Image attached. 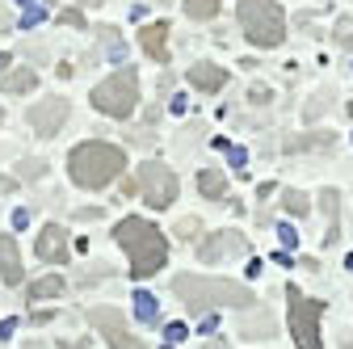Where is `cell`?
Masks as SVG:
<instances>
[{"instance_id":"cell-1","label":"cell","mask_w":353,"mask_h":349,"mask_svg":"<svg viewBox=\"0 0 353 349\" xmlns=\"http://www.w3.org/2000/svg\"><path fill=\"white\" fill-rule=\"evenodd\" d=\"M172 290L185 308L198 316V312H214V308H252V290L240 286V282H219V278H202V274H176L172 278Z\"/></svg>"},{"instance_id":"cell-2","label":"cell","mask_w":353,"mask_h":349,"mask_svg":"<svg viewBox=\"0 0 353 349\" xmlns=\"http://www.w3.org/2000/svg\"><path fill=\"white\" fill-rule=\"evenodd\" d=\"M114 240L130 257V278H152L156 270H164L168 244H164V232L156 223H148V219H122L114 228Z\"/></svg>"},{"instance_id":"cell-3","label":"cell","mask_w":353,"mask_h":349,"mask_svg":"<svg viewBox=\"0 0 353 349\" xmlns=\"http://www.w3.org/2000/svg\"><path fill=\"white\" fill-rule=\"evenodd\" d=\"M68 168H72V181H76V186H84V190H101V186H110L118 172L126 168V156H122V148H114V143L88 139V143L72 148Z\"/></svg>"},{"instance_id":"cell-4","label":"cell","mask_w":353,"mask_h":349,"mask_svg":"<svg viewBox=\"0 0 353 349\" xmlns=\"http://www.w3.org/2000/svg\"><path fill=\"white\" fill-rule=\"evenodd\" d=\"M240 30L252 47L261 51H274L282 47L286 38V17H282V5L278 0H240Z\"/></svg>"},{"instance_id":"cell-5","label":"cell","mask_w":353,"mask_h":349,"mask_svg":"<svg viewBox=\"0 0 353 349\" xmlns=\"http://www.w3.org/2000/svg\"><path fill=\"white\" fill-rule=\"evenodd\" d=\"M135 101H139V80L135 72H114L110 80H101L93 89V106L110 118H130L135 114Z\"/></svg>"},{"instance_id":"cell-6","label":"cell","mask_w":353,"mask_h":349,"mask_svg":"<svg viewBox=\"0 0 353 349\" xmlns=\"http://www.w3.org/2000/svg\"><path fill=\"white\" fill-rule=\"evenodd\" d=\"M320 316H324V303L303 299L290 286V337L299 341V349H324L320 345Z\"/></svg>"},{"instance_id":"cell-7","label":"cell","mask_w":353,"mask_h":349,"mask_svg":"<svg viewBox=\"0 0 353 349\" xmlns=\"http://www.w3.org/2000/svg\"><path fill=\"white\" fill-rule=\"evenodd\" d=\"M139 194L156 210H164L168 202H176V177H172V168H164L160 160H148L139 168Z\"/></svg>"},{"instance_id":"cell-8","label":"cell","mask_w":353,"mask_h":349,"mask_svg":"<svg viewBox=\"0 0 353 349\" xmlns=\"http://www.w3.org/2000/svg\"><path fill=\"white\" fill-rule=\"evenodd\" d=\"M88 320H93V328L110 341V349H143L139 337H130V328H126V320H122L118 308H93Z\"/></svg>"},{"instance_id":"cell-9","label":"cell","mask_w":353,"mask_h":349,"mask_svg":"<svg viewBox=\"0 0 353 349\" xmlns=\"http://www.w3.org/2000/svg\"><path fill=\"white\" fill-rule=\"evenodd\" d=\"M240 252H248V240L240 232H214L198 244V257L206 266H214V261H223V257H240Z\"/></svg>"},{"instance_id":"cell-10","label":"cell","mask_w":353,"mask_h":349,"mask_svg":"<svg viewBox=\"0 0 353 349\" xmlns=\"http://www.w3.org/2000/svg\"><path fill=\"white\" fill-rule=\"evenodd\" d=\"M63 122H68V101L63 97H51V101L30 106V126L38 130V135H55Z\"/></svg>"},{"instance_id":"cell-11","label":"cell","mask_w":353,"mask_h":349,"mask_svg":"<svg viewBox=\"0 0 353 349\" xmlns=\"http://www.w3.org/2000/svg\"><path fill=\"white\" fill-rule=\"evenodd\" d=\"M34 252L47 261V266H63L68 252H72L68 240H63V228L59 223H47V228H42V236H38V244H34Z\"/></svg>"},{"instance_id":"cell-12","label":"cell","mask_w":353,"mask_h":349,"mask_svg":"<svg viewBox=\"0 0 353 349\" xmlns=\"http://www.w3.org/2000/svg\"><path fill=\"white\" fill-rule=\"evenodd\" d=\"M190 84L198 93H219L228 84V68H214V63H198V68H190Z\"/></svg>"},{"instance_id":"cell-13","label":"cell","mask_w":353,"mask_h":349,"mask_svg":"<svg viewBox=\"0 0 353 349\" xmlns=\"http://www.w3.org/2000/svg\"><path fill=\"white\" fill-rule=\"evenodd\" d=\"M139 42H143L148 59H156V63H168V26H164V21H156V26H143Z\"/></svg>"},{"instance_id":"cell-14","label":"cell","mask_w":353,"mask_h":349,"mask_svg":"<svg viewBox=\"0 0 353 349\" xmlns=\"http://www.w3.org/2000/svg\"><path fill=\"white\" fill-rule=\"evenodd\" d=\"M0 278H5L9 286L21 282V252H17L13 236H0Z\"/></svg>"},{"instance_id":"cell-15","label":"cell","mask_w":353,"mask_h":349,"mask_svg":"<svg viewBox=\"0 0 353 349\" xmlns=\"http://www.w3.org/2000/svg\"><path fill=\"white\" fill-rule=\"evenodd\" d=\"M198 190L206 194V198H223L228 194V181H223V172H219V168H198Z\"/></svg>"},{"instance_id":"cell-16","label":"cell","mask_w":353,"mask_h":349,"mask_svg":"<svg viewBox=\"0 0 353 349\" xmlns=\"http://www.w3.org/2000/svg\"><path fill=\"white\" fill-rule=\"evenodd\" d=\"M55 295H63V278L59 274H47V278L30 282V303L34 299H55Z\"/></svg>"},{"instance_id":"cell-17","label":"cell","mask_w":353,"mask_h":349,"mask_svg":"<svg viewBox=\"0 0 353 349\" xmlns=\"http://www.w3.org/2000/svg\"><path fill=\"white\" fill-rule=\"evenodd\" d=\"M34 80H38V76H34L30 68H13V72L5 76V93H30Z\"/></svg>"},{"instance_id":"cell-18","label":"cell","mask_w":353,"mask_h":349,"mask_svg":"<svg viewBox=\"0 0 353 349\" xmlns=\"http://www.w3.org/2000/svg\"><path fill=\"white\" fill-rule=\"evenodd\" d=\"M185 13H190L194 21H210V17L219 13V0H185Z\"/></svg>"},{"instance_id":"cell-19","label":"cell","mask_w":353,"mask_h":349,"mask_svg":"<svg viewBox=\"0 0 353 349\" xmlns=\"http://www.w3.org/2000/svg\"><path fill=\"white\" fill-rule=\"evenodd\" d=\"M130 303H135V316L143 320V324H152L156 320V295H148V290H139L135 299H130Z\"/></svg>"},{"instance_id":"cell-20","label":"cell","mask_w":353,"mask_h":349,"mask_svg":"<svg viewBox=\"0 0 353 349\" xmlns=\"http://www.w3.org/2000/svg\"><path fill=\"white\" fill-rule=\"evenodd\" d=\"M282 206H286L290 215H299V219H303L307 210H312V202H307V194H299V190H282Z\"/></svg>"},{"instance_id":"cell-21","label":"cell","mask_w":353,"mask_h":349,"mask_svg":"<svg viewBox=\"0 0 353 349\" xmlns=\"http://www.w3.org/2000/svg\"><path fill=\"white\" fill-rule=\"evenodd\" d=\"M336 42H341L345 51H353V17H341L336 21Z\"/></svg>"},{"instance_id":"cell-22","label":"cell","mask_w":353,"mask_h":349,"mask_svg":"<svg viewBox=\"0 0 353 349\" xmlns=\"http://www.w3.org/2000/svg\"><path fill=\"white\" fill-rule=\"evenodd\" d=\"M320 143H328V135H307V139H286V152H303V148H320Z\"/></svg>"},{"instance_id":"cell-23","label":"cell","mask_w":353,"mask_h":349,"mask_svg":"<svg viewBox=\"0 0 353 349\" xmlns=\"http://www.w3.org/2000/svg\"><path fill=\"white\" fill-rule=\"evenodd\" d=\"M164 337H168V341L176 345V341H185V337H190V328H185L181 320H172V324H164Z\"/></svg>"},{"instance_id":"cell-24","label":"cell","mask_w":353,"mask_h":349,"mask_svg":"<svg viewBox=\"0 0 353 349\" xmlns=\"http://www.w3.org/2000/svg\"><path fill=\"white\" fill-rule=\"evenodd\" d=\"M278 240H282L286 248H294V244H299V236H294V228H290V223H282V228H278Z\"/></svg>"},{"instance_id":"cell-25","label":"cell","mask_w":353,"mask_h":349,"mask_svg":"<svg viewBox=\"0 0 353 349\" xmlns=\"http://www.w3.org/2000/svg\"><path fill=\"white\" fill-rule=\"evenodd\" d=\"M228 160H232L236 168H244V160H248V152H244V148H228Z\"/></svg>"},{"instance_id":"cell-26","label":"cell","mask_w":353,"mask_h":349,"mask_svg":"<svg viewBox=\"0 0 353 349\" xmlns=\"http://www.w3.org/2000/svg\"><path fill=\"white\" fill-rule=\"evenodd\" d=\"M13 332H17V320H13V316H9V320H0V341H9Z\"/></svg>"},{"instance_id":"cell-27","label":"cell","mask_w":353,"mask_h":349,"mask_svg":"<svg viewBox=\"0 0 353 349\" xmlns=\"http://www.w3.org/2000/svg\"><path fill=\"white\" fill-rule=\"evenodd\" d=\"M21 21H26V26H38V21H42V9H34V5H30V9H26V17H21Z\"/></svg>"},{"instance_id":"cell-28","label":"cell","mask_w":353,"mask_h":349,"mask_svg":"<svg viewBox=\"0 0 353 349\" xmlns=\"http://www.w3.org/2000/svg\"><path fill=\"white\" fill-rule=\"evenodd\" d=\"M21 177H42V164H38V160H30V164L21 168Z\"/></svg>"},{"instance_id":"cell-29","label":"cell","mask_w":353,"mask_h":349,"mask_svg":"<svg viewBox=\"0 0 353 349\" xmlns=\"http://www.w3.org/2000/svg\"><path fill=\"white\" fill-rule=\"evenodd\" d=\"M30 223V210H13V228H26Z\"/></svg>"},{"instance_id":"cell-30","label":"cell","mask_w":353,"mask_h":349,"mask_svg":"<svg viewBox=\"0 0 353 349\" xmlns=\"http://www.w3.org/2000/svg\"><path fill=\"white\" fill-rule=\"evenodd\" d=\"M63 21H68V26H84V17H80L76 9H68V13H63Z\"/></svg>"},{"instance_id":"cell-31","label":"cell","mask_w":353,"mask_h":349,"mask_svg":"<svg viewBox=\"0 0 353 349\" xmlns=\"http://www.w3.org/2000/svg\"><path fill=\"white\" fill-rule=\"evenodd\" d=\"M68 349H88V345H84V341H76V345H68Z\"/></svg>"},{"instance_id":"cell-32","label":"cell","mask_w":353,"mask_h":349,"mask_svg":"<svg viewBox=\"0 0 353 349\" xmlns=\"http://www.w3.org/2000/svg\"><path fill=\"white\" fill-rule=\"evenodd\" d=\"M26 349H47V345H26Z\"/></svg>"},{"instance_id":"cell-33","label":"cell","mask_w":353,"mask_h":349,"mask_svg":"<svg viewBox=\"0 0 353 349\" xmlns=\"http://www.w3.org/2000/svg\"><path fill=\"white\" fill-rule=\"evenodd\" d=\"M21 5H30V0H21Z\"/></svg>"},{"instance_id":"cell-34","label":"cell","mask_w":353,"mask_h":349,"mask_svg":"<svg viewBox=\"0 0 353 349\" xmlns=\"http://www.w3.org/2000/svg\"><path fill=\"white\" fill-rule=\"evenodd\" d=\"M0 122H5V114H0Z\"/></svg>"}]
</instances>
